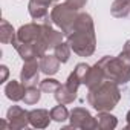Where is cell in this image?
Returning a JSON list of instances; mask_svg holds the SVG:
<instances>
[{"label": "cell", "instance_id": "obj_1", "mask_svg": "<svg viewBox=\"0 0 130 130\" xmlns=\"http://www.w3.org/2000/svg\"><path fill=\"white\" fill-rule=\"evenodd\" d=\"M72 51L80 57H90L95 52L96 38H95V26L93 20L89 14L81 12L75 22L74 31L66 37Z\"/></svg>", "mask_w": 130, "mask_h": 130}, {"label": "cell", "instance_id": "obj_2", "mask_svg": "<svg viewBox=\"0 0 130 130\" xmlns=\"http://www.w3.org/2000/svg\"><path fill=\"white\" fill-rule=\"evenodd\" d=\"M121 100V92L118 84L109 80H104L95 89H90L87 93V103L96 112H110L116 107Z\"/></svg>", "mask_w": 130, "mask_h": 130}, {"label": "cell", "instance_id": "obj_3", "mask_svg": "<svg viewBox=\"0 0 130 130\" xmlns=\"http://www.w3.org/2000/svg\"><path fill=\"white\" fill-rule=\"evenodd\" d=\"M98 64L104 72L106 80L116 84H127L130 81V63L121 57H103Z\"/></svg>", "mask_w": 130, "mask_h": 130}, {"label": "cell", "instance_id": "obj_4", "mask_svg": "<svg viewBox=\"0 0 130 130\" xmlns=\"http://www.w3.org/2000/svg\"><path fill=\"white\" fill-rule=\"evenodd\" d=\"M51 19H52L54 25L58 26L61 29V32L68 37L74 31L75 22L78 19V12H77V9L71 8L64 2V3H58V5L54 6V9L51 12Z\"/></svg>", "mask_w": 130, "mask_h": 130}, {"label": "cell", "instance_id": "obj_5", "mask_svg": "<svg viewBox=\"0 0 130 130\" xmlns=\"http://www.w3.org/2000/svg\"><path fill=\"white\" fill-rule=\"evenodd\" d=\"M69 119H71V125L74 128H84V130L98 128L96 118H93L90 115V112L86 110V109H83V107H75L71 112Z\"/></svg>", "mask_w": 130, "mask_h": 130}, {"label": "cell", "instance_id": "obj_6", "mask_svg": "<svg viewBox=\"0 0 130 130\" xmlns=\"http://www.w3.org/2000/svg\"><path fill=\"white\" fill-rule=\"evenodd\" d=\"M40 71H41V69H40V63H37L35 58L25 61L23 68H22V72H20V81H22L26 87L37 86Z\"/></svg>", "mask_w": 130, "mask_h": 130}, {"label": "cell", "instance_id": "obj_7", "mask_svg": "<svg viewBox=\"0 0 130 130\" xmlns=\"http://www.w3.org/2000/svg\"><path fill=\"white\" fill-rule=\"evenodd\" d=\"M6 119L9 121V128H14V130L25 128V127H28L31 124L29 112H26L20 106H12L6 113Z\"/></svg>", "mask_w": 130, "mask_h": 130}, {"label": "cell", "instance_id": "obj_8", "mask_svg": "<svg viewBox=\"0 0 130 130\" xmlns=\"http://www.w3.org/2000/svg\"><path fill=\"white\" fill-rule=\"evenodd\" d=\"M41 35V23H28L17 31V40L25 43H35Z\"/></svg>", "mask_w": 130, "mask_h": 130}, {"label": "cell", "instance_id": "obj_9", "mask_svg": "<svg viewBox=\"0 0 130 130\" xmlns=\"http://www.w3.org/2000/svg\"><path fill=\"white\" fill-rule=\"evenodd\" d=\"M60 60L55 57V55H47L44 54L43 57H40V69L44 75L51 77V75H55L60 69Z\"/></svg>", "mask_w": 130, "mask_h": 130}, {"label": "cell", "instance_id": "obj_10", "mask_svg": "<svg viewBox=\"0 0 130 130\" xmlns=\"http://www.w3.org/2000/svg\"><path fill=\"white\" fill-rule=\"evenodd\" d=\"M51 112H47L46 109H34L29 112V121L31 125L37 127V128H44L49 125L51 121Z\"/></svg>", "mask_w": 130, "mask_h": 130}, {"label": "cell", "instance_id": "obj_11", "mask_svg": "<svg viewBox=\"0 0 130 130\" xmlns=\"http://www.w3.org/2000/svg\"><path fill=\"white\" fill-rule=\"evenodd\" d=\"M104 80H106L104 72H103L101 66L96 63L95 66L90 68V71H89V74H87V77H86V80H84V84H86L87 89L90 90V89H95L96 86H100Z\"/></svg>", "mask_w": 130, "mask_h": 130}, {"label": "cell", "instance_id": "obj_12", "mask_svg": "<svg viewBox=\"0 0 130 130\" xmlns=\"http://www.w3.org/2000/svg\"><path fill=\"white\" fill-rule=\"evenodd\" d=\"M5 93L11 101H20V100H23V96L26 93V86L22 81L19 83V81L12 80L5 86Z\"/></svg>", "mask_w": 130, "mask_h": 130}, {"label": "cell", "instance_id": "obj_13", "mask_svg": "<svg viewBox=\"0 0 130 130\" xmlns=\"http://www.w3.org/2000/svg\"><path fill=\"white\" fill-rule=\"evenodd\" d=\"M12 46L15 47V51L19 52V55L22 57L23 61H28V60H34L37 57V51H35V46L32 43H25V41H20V40H14L12 41Z\"/></svg>", "mask_w": 130, "mask_h": 130}, {"label": "cell", "instance_id": "obj_14", "mask_svg": "<svg viewBox=\"0 0 130 130\" xmlns=\"http://www.w3.org/2000/svg\"><path fill=\"white\" fill-rule=\"evenodd\" d=\"M54 96H55V100H57L58 104H71V103L75 101L77 92L72 90L71 87H68L66 84H63V86H60V89L54 93Z\"/></svg>", "mask_w": 130, "mask_h": 130}, {"label": "cell", "instance_id": "obj_15", "mask_svg": "<svg viewBox=\"0 0 130 130\" xmlns=\"http://www.w3.org/2000/svg\"><path fill=\"white\" fill-rule=\"evenodd\" d=\"M96 122H98V128H101V130H112L118 125L116 116L110 115V112H98Z\"/></svg>", "mask_w": 130, "mask_h": 130}, {"label": "cell", "instance_id": "obj_16", "mask_svg": "<svg viewBox=\"0 0 130 130\" xmlns=\"http://www.w3.org/2000/svg\"><path fill=\"white\" fill-rule=\"evenodd\" d=\"M110 12L116 19H125L130 14V0H115L112 3Z\"/></svg>", "mask_w": 130, "mask_h": 130}, {"label": "cell", "instance_id": "obj_17", "mask_svg": "<svg viewBox=\"0 0 130 130\" xmlns=\"http://www.w3.org/2000/svg\"><path fill=\"white\" fill-rule=\"evenodd\" d=\"M17 37V32L14 31L12 25H9L8 20L2 19V22H0V41L8 44V43H12Z\"/></svg>", "mask_w": 130, "mask_h": 130}, {"label": "cell", "instance_id": "obj_18", "mask_svg": "<svg viewBox=\"0 0 130 130\" xmlns=\"http://www.w3.org/2000/svg\"><path fill=\"white\" fill-rule=\"evenodd\" d=\"M47 5L38 2V0H29V5H28V9H29V14L32 19L35 20H41L47 15Z\"/></svg>", "mask_w": 130, "mask_h": 130}, {"label": "cell", "instance_id": "obj_19", "mask_svg": "<svg viewBox=\"0 0 130 130\" xmlns=\"http://www.w3.org/2000/svg\"><path fill=\"white\" fill-rule=\"evenodd\" d=\"M71 51H72V47H71L69 43H63V41H61L58 46H55L54 55H55L61 63H68L69 58H71Z\"/></svg>", "mask_w": 130, "mask_h": 130}, {"label": "cell", "instance_id": "obj_20", "mask_svg": "<svg viewBox=\"0 0 130 130\" xmlns=\"http://www.w3.org/2000/svg\"><path fill=\"white\" fill-rule=\"evenodd\" d=\"M69 115L71 113L66 109V104H58L51 109V118L57 122H64L66 119H69Z\"/></svg>", "mask_w": 130, "mask_h": 130}, {"label": "cell", "instance_id": "obj_21", "mask_svg": "<svg viewBox=\"0 0 130 130\" xmlns=\"http://www.w3.org/2000/svg\"><path fill=\"white\" fill-rule=\"evenodd\" d=\"M40 96H41V89L40 87L37 89V86H31V87H26V93L23 96V101L28 106H34L40 101Z\"/></svg>", "mask_w": 130, "mask_h": 130}, {"label": "cell", "instance_id": "obj_22", "mask_svg": "<svg viewBox=\"0 0 130 130\" xmlns=\"http://www.w3.org/2000/svg\"><path fill=\"white\" fill-rule=\"evenodd\" d=\"M60 81L58 80H55V78H44L43 81H40V89H41V92H44V93H55L58 89H60Z\"/></svg>", "mask_w": 130, "mask_h": 130}, {"label": "cell", "instance_id": "obj_23", "mask_svg": "<svg viewBox=\"0 0 130 130\" xmlns=\"http://www.w3.org/2000/svg\"><path fill=\"white\" fill-rule=\"evenodd\" d=\"M89 71H90V66H89V64H86V63H78L77 66H75V69H74V72L78 75V78L81 80L83 84H84V80H86Z\"/></svg>", "mask_w": 130, "mask_h": 130}, {"label": "cell", "instance_id": "obj_24", "mask_svg": "<svg viewBox=\"0 0 130 130\" xmlns=\"http://www.w3.org/2000/svg\"><path fill=\"white\" fill-rule=\"evenodd\" d=\"M80 84H83V83H81V80L78 78V75H77L75 72H72V74L68 77L66 86H68V87H71L72 90H75V92H77V90H78V87H80Z\"/></svg>", "mask_w": 130, "mask_h": 130}, {"label": "cell", "instance_id": "obj_25", "mask_svg": "<svg viewBox=\"0 0 130 130\" xmlns=\"http://www.w3.org/2000/svg\"><path fill=\"white\" fill-rule=\"evenodd\" d=\"M66 3L71 6V8H74V9H81V8H84L86 6V3H87V0H66Z\"/></svg>", "mask_w": 130, "mask_h": 130}, {"label": "cell", "instance_id": "obj_26", "mask_svg": "<svg viewBox=\"0 0 130 130\" xmlns=\"http://www.w3.org/2000/svg\"><path fill=\"white\" fill-rule=\"evenodd\" d=\"M119 57H121L122 60H125V61H128V63H130V40H127V41H125V44H124V47H122V51H121Z\"/></svg>", "mask_w": 130, "mask_h": 130}, {"label": "cell", "instance_id": "obj_27", "mask_svg": "<svg viewBox=\"0 0 130 130\" xmlns=\"http://www.w3.org/2000/svg\"><path fill=\"white\" fill-rule=\"evenodd\" d=\"M0 71H2V77H0V83H5L6 80H8V75H9V71H8V68L5 66H0Z\"/></svg>", "mask_w": 130, "mask_h": 130}, {"label": "cell", "instance_id": "obj_28", "mask_svg": "<svg viewBox=\"0 0 130 130\" xmlns=\"http://www.w3.org/2000/svg\"><path fill=\"white\" fill-rule=\"evenodd\" d=\"M127 128H130V110L127 113Z\"/></svg>", "mask_w": 130, "mask_h": 130}]
</instances>
